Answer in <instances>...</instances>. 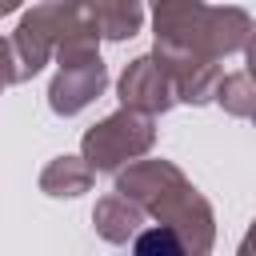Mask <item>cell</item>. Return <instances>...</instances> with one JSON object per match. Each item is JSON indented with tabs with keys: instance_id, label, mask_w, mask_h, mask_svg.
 <instances>
[{
	"instance_id": "6da1fadb",
	"label": "cell",
	"mask_w": 256,
	"mask_h": 256,
	"mask_svg": "<svg viewBox=\"0 0 256 256\" xmlns=\"http://www.w3.org/2000/svg\"><path fill=\"white\" fill-rule=\"evenodd\" d=\"M116 188L132 196L144 212H152L160 224H168L184 252H208L212 248V208L208 200L184 180V172L168 160H136L128 172H120Z\"/></svg>"
},
{
	"instance_id": "7a4b0ae2",
	"label": "cell",
	"mask_w": 256,
	"mask_h": 256,
	"mask_svg": "<svg viewBox=\"0 0 256 256\" xmlns=\"http://www.w3.org/2000/svg\"><path fill=\"white\" fill-rule=\"evenodd\" d=\"M76 36H100L84 0H44L32 12H24L16 32H12L16 60H20V80H32L48 64V56H56Z\"/></svg>"
},
{
	"instance_id": "3957f363",
	"label": "cell",
	"mask_w": 256,
	"mask_h": 256,
	"mask_svg": "<svg viewBox=\"0 0 256 256\" xmlns=\"http://www.w3.org/2000/svg\"><path fill=\"white\" fill-rule=\"evenodd\" d=\"M156 140V124L148 112H136V108H120L112 116H104L100 124H92L84 132V160L92 164V172H116L120 164L144 156Z\"/></svg>"
},
{
	"instance_id": "277c9868",
	"label": "cell",
	"mask_w": 256,
	"mask_h": 256,
	"mask_svg": "<svg viewBox=\"0 0 256 256\" xmlns=\"http://www.w3.org/2000/svg\"><path fill=\"white\" fill-rule=\"evenodd\" d=\"M56 60H60V68H56V76L48 84V108L56 116H76L80 108H88L104 92L108 68H104V60H100V52H96L92 40L60 48Z\"/></svg>"
},
{
	"instance_id": "5b68a950",
	"label": "cell",
	"mask_w": 256,
	"mask_h": 256,
	"mask_svg": "<svg viewBox=\"0 0 256 256\" xmlns=\"http://www.w3.org/2000/svg\"><path fill=\"white\" fill-rule=\"evenodd\" d=\"M116 92H120V104H124V108H136V112H148V116L168 112V108L176 104L172 76L160 68L156 56H136V60L124 68Z\"/></svg>"
},
{
	"instance_id": "8992f818",
	"label": "cell",
	"mask_w": 256,
	"mask_h": 256,
	"mask_svg": "<svg viewBox=\"0 0 256 256\" xmlns=\"http://www.w3.org/2000/svg\"><path fill=\"white\" fill-rule=\"evenodd\" d=\"M92 224H96V232H100L104 240H112V244H128V240L136 236V228L144 224V208H140L132 196H124V192L116 188L112 196H104V200L96 204Z\"/></svg>"
},
{
	"instance_id": "52a82bcc",
	"label": "cell",
	"mask_w": 256,
	"mask_h": 256,
	"mask_svg": "<svg viewBox=\"0 0 256 256\" xmlns=\"http://www.w3.org/2000/svg\"><path fill=\"white\" fill-rule=\"evenodd\" d=\"M84 4L96 20L100 36H108V40H128L144 24V4L140 0H84Z\"/></svg>"
},
{
	"instance_id": "ba28073f",
	"label": "cell",
	"mask_w": 256,
	"mask_h": 256,
	"mask_svg": "<svg viewBox=\"0 0 256 256\" xmlns=\"http://www.w3.org/2000/svg\"><path fill=\"white\" fill-rule=\"evenodd\" d=\"M40 188L48 196H80L92 188V164L84 156H56L40 172Z\"/></svg>"
},
{
	"instance_id": "9c48e42d",
	"label": "cell",
	"mask_w": 256,
	"mask_h": 256,
	"mask_svg": "<svg viewBox=\"0 0 256 256\" xmlns=\"http://www.w3.org/2000/svg\"><path fill=\"white\" fill-rule=\"evenodd\" d=\"M216 104H220L228 116L256 120V76H252V72H228V76H220Z\"/></svg>"
},
{
	"instance_id": "30bf717a",
	"label": "cell",
	"mask_w": 256,
	"mask_h": 256,
	"mask_svg": "<svg viewBox=\"0 0 256 256\" xmlns=\"http://www.w3.org/2000/svg\"><path fill=\"white\" fill-rule=\"evenodd\" d=\"M132 244H136V252H184V240L168 228V224H156L152 232H140V236H132Z\"/></svg>"
},
{
	"instance_id": "8fae6325",
	"label": "cell",
	"mask_w": 256,
	"mask_h": 256,
	"mask_svg": "<svg viewBox=\"0 0 256 256\" xmlns=\"http://www.w3.org/2000/svg\"><path fill=\"white\" fill-rule=\"evenodd\" d=\"M20 80V60H16V44L12 40H0V92L8 84Z\"/></svg>"
},
{
	"instance_id": "7c38bea8",
	"label": "cell",
	"mask_w": 256,
	"mask_h": 256,
	"mask_svg": "<svg viewBox=\"0 0 256 256\" xmlns=\"http://www.w3.org/2000/svg\"><path fill=\"white\" fill-rule=\"evenodd\" d=\"M244 56H248V72L256 76V32H252V40L244 44Z\"/></svg>"
},
{
	"instance_id": "4fadbf2b",
	"label": "cell",
	"mask_w": 256,
	"mask_h": 256,
	"mask_svg": "<svg viewBox=\"0 0 256 256\" xmlns=\"http://www.w3.org/2000/svg\"><path fill=\"white\" fill-rule=\"evenodd\" d=\"M240 252H244V256H252V252H256V224H252V232L244 236V244H240Z\"/></svg>"
},
{
	"instance_id": "5bb4252c",
	"label": "cell",
	"mask_w": 256,
	"mask_h": 256,
	"mask_svg": "<svg viewBox=\"0 0 256 256\" xmlns=\"http://www.w3.org/2000/svg\"><path fill=\"white\" fill-rule=\"evenodd\" d=\"M24 0H0V16H8V12H16Z\"/></svg>"
}]
</instances>
